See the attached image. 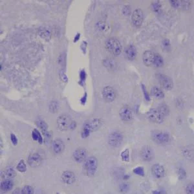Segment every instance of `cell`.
Returning a JSON list of instances; mask_svg holds the SVG:
<instances>
[{
    "label": "cell",
    "instance_id": "cell-5",
    "mask_svg": "<svg viewBox=\"0 0 194 194\" xmlns=\"http://www.w3.org/2000/svg\"><path fill=\"white\" fill-rule=\"evenodd\" d=\"M151 138L155 143L160 145L168 144L170 141V136L164 131L155 130L151 132Z\"/></svg>",
    "mask_w": 194,
    "mask_h": 194
},
{
    "label": "cell",
    "instance_id": "cell-14",
    "mask_svg": "<svg viewBox=\"0 0 194 194\" xmlns=\"http://www.w3.org/2000/svg\"><path fill=\"white\" fill-rule=\"evenodd\" d=\"M42 162V157L38 153H32L28 158V163L32 168H37L41 165Z\"/></svg>",
    "mask_w": 194,
    "mask_h": 194
},
{
    "label": "cell",
    "instance_id": "cell-21",
    "mask_svg": "<svg viewBox=\"0 0 194 194\" xmlns=\"http://www.w3.org/2000/svg\"><path fill=\"white\" fill-rule=\"evenodd\" d=\"M3 175L5 179L11 180L12 179H14V178L16 176V172L13 168H7L3 172Z\"/></svg>",
    "mask_w": 194,
    "mask_h": 194
},
{
    "label": "cell",
    "instance_id": "cell-24",
    "mask_svg": "<svg viewBox=\"0 0 194 194\" xmlns=\"http://www.w3.org/2000/svg\"><path fill=\"white\" fill-rule=\"evenodd\" d=\"M36 124L37 126H38L40 128V129H41L43 133L48 131L47 130L48 126L44 120H42L41 118H38V120H36Z\"/></svg>",
    "mask_w": 194,
    "mask_h": 194
},
{
    "label": "cell",
    "instance_id": "cell-3",
    "mask_svg": "<svg viewBox=\"0 0 194 194\" xmlns=\"http://www.w3.org/2000/svg\"><path fill=\"white\" fill-rule=\"evenodd\" d=\"M57 126L60 131L65 132L73 130L76 128V124L74 120H72L69 115L63 114L57 118Z\"/></svg>",
    "mask_w": 194,
    "mask_h": 194
},
{
    "label": "cell",
    "instance_id": "cell-7",
    "mask_svg": "<svg viewBox=\"0 0 194 194\" xmlns=\"http://www.w3.org/2000/svg\"><path fill=\"white\" fill-rule=\"evenodd\" d=\"M123 136L119 132H113L111 133L108 137V143L112 147L118 148L122 144Z\"/></svg>",
    "mask_w": 194,
    "mask_h": 194
},
{
    "label": "cell",
    "instance_id": "cell-30",
    "mask_svg": "<svg viewBox=\"0 0 194 194\" xmlns=\"http://www.w3.org/2000/svg\"><path fill=\"white\" fill-rule=\"evenodd\" d=\"M39 35L42 38H45V39H48L51 37V33L49 30H48L47 29H45V28L40 30Z\"/></svg>",
    "mask_w": 194,
    "mask_h": 194
},
{
    "label": "cell",
    "instance_id": "cell-2",
    "mask_svg": "<svg viewBox=\"0 0 194 194\" xmlns=\"http://www.w3.org/2000/svg\"><path fill=\"white\" fill-rule=\"evenodd\" d=\"M102 124V121L100 118L94 117L87 120L84 122L81 135L84 139L87 138L90 134L99 129Z\"/></svg>",
    "mask_w": 194,
    "mask_h": 194
},
{
    "label": "cell",
    "instance_id": "cell-8",
    "mask_svg": "<svg viewBox=\"0 0 194 194\" xmlns=\"http://www.w3.org/2000/svg\"><path fill=\"white\" fill-rule=\"evenodd\" d=\"M103 99L106 102L111 103L116 99V92L114 89L111 86H106L102 91Z\"/></svg>",
    "mask_w": 194,
    "mask_h": 194
},
{
    "label": "cell",
    "instance_id": "cell-25",
    "mask_svg": "<svg viewBox=\"0 0 194 194\" xmlns=\"http://www.w3.org/2000/svg\"><path fill=\"white\" fill-rule=\"evenodd\" d=\"M164 63V60L163 58H162V56H160L159 54H155V60H154V63H153V65L157 67H160L163 66Z\"/></svg>",
    "mask_w": 194,
    "mask_h": 194
},
{
    "label": "cell",
    "instance_id": "cell-16",
    "mask_svg": "<svg viewBox=\"0 0 194 194\" xmlns=\"http://www.w3.org/2000/svg\"><path fill=\"white\" fill-rule=\"evenodd\" d=\"M62 179L64 183L71 184L76 180V177L73 172L71 171H65L62 174Z\"/></svg>",
    "mask_w": 194,
    "mask_h": 194
},
{
    "label": "cell",
    "instance_id": "cell-37",
    "mask_svg": "<svg viewBox=\"0 0 194 194\" xmlns=\"http://www.w3.org/2000/svg\"><path fill=\"white\" fill-rule=\"evenodd\" d=\"M128 188H129V186L126 184H123L122 186H121V188H120L121 191L123 192H126L128 190Z\"/></svg>",
    "mask_w": 194,
    "mask_h": 194
},
{
    "label": "cell",
    "instance_id": "cell-26",
    "mask_svg": "<svg viewBox=\"0 0 194 194\" xmlns=\"http://www.w3.org/2000/svg\"><path fill=\"white\" fill-rule=\"evenodd\" d=\"M16 169H17L20 172H21V173L25 172L27 171V165L25 163V161H24L23 160H20L18 165L16 166Z\"/></svg>",
    "mask_w": 194,
    "mask_h": 194
},
{
    "label": "cell",
    "instance_id": "cell-4",
    "mask_svg": "<svg viewBox=\"0 0 194 194\" xmlns=\"http://www.w3.org/2000/svg\"><path fill=\"white\" fill-rule=\"evenodd\" d=\"M106 48L109 53L114 56H118L122 51V45L115 38H110L107 39Z\"/></svg>",
    "mask_w": 194,
    "mask_h": 194
},
{
    "label": "cell",
    "instance_id": "cell-42",
    "mask_svg": "<svg viewBox=\"0 0 194 194\" xmlns=\"http://www.w3.org/2000/svg\"><path fill=\"white\" fill-rule=\"evenodd\" d=\"M153 194H160V192H158V191H153Z\"/></svg>",
    "mask_w": 194,
    "mask_h": 194
},
{
    "label": "cell",
    "instance_id": "cell-36",
    "mask_svg": "<svg viewBox=\"0 0 194 194\" xmlns=\"http://www.w3.org/2000/svg\"><path fill=\"white\" fill-rule=\"evenodd\" d=\"M152 6H153V11H154L158 12L160 10V5L159 3H154L152 4Z\"/></svg>",
    "mask_w": 194,
    "mask_h": 194
},
{
    "label": "cell",
    "instance_id": "cell-15",
    "mask_svg": "<svg viewBox=\"0 0 194 194\" xmlns=\"http://www.w3.org/2000/svg\"><path fill=\"white\" fill-rule=\"evenodd\" d=\"M155 54H154V53H153L152 51H145L142 56L143 62L146 66H150L151 65H153V63H154L155 60Z\"/></svg>",
    "mask_w": 194,
    "mask_h": 194
},
{
    "label": "cell",
    "instance_id": "cell-38",
    "mask_svg": "<svg viewBox=\"0 0 194 194\" xmlns=\"http://www.w3.org/2000/svg\"><path fill=\"white\" fill-rule=\"evenodd\" d=\"M105 62H106V65H105V66H106V67H111L112 66H113V64L111 63V60H105Z\"/></svg>",
    "mask_w": 194,
    "mask_h": 194
},
{
    "label": "cell",
    "instance_id": "cell-35",
    "mask_svg": "<svg viewBox=\"0 0 194 194\" xmlns=\"http://www.w3.org/2000/svg\"><path fill=\"white\" fill-rule=\"evenodd\" d=\"M11 142H12L13 145L16 146V145L18 144V141L17 137H16V136L13 133L11 134Z\"/></svg>",
    "mask_w": 194,
    "mask_h": 194
},
{
    "label": "cell",
    "instance_id": "cell-9",
    "mask_svg": "<svg viewBox=\"0 0 194 194\" xmlns=\"http://www.w3.org/2000/svg\"><path fill=\"white\" fill-rule=\"evenodd\" d=\"M140 155L141 159L146 162H150L153 159V157H154L153 150L149 146H145L142 148L140 152Z\"/></svg>",
    "mask_w": 194,
    "mask_h": 194
},
{
    "label": "cell",
    "instance_id": "cell-10",
    "mask_svg": "<svg viewBox=\"0 0 194 194\" xmlns=\"http://www.w3.org/2000/svg\"><path fill=\"white\" fill-rule=\"evenodd\" d=\"M132 20L133 24L135 27H140L142 25L144 20L143 11L140 9H135L133 12Z\"/></svg>",
    "mask_w": 194,
    "mask_h": 194
},
{
    "label": "cell",
    "instance_id": "cell-6",
    "mask_svg": "<svg viewBox=\"0 0 194 194\" xmlns=\"http://www.w3.org/2000/svg\"><path fill=\"white\" fill-rule=\"evenodd\" d=\"M86 173L89 176H93L98 167V160L95 157L87 158L84 163Z\"/></svg>",
    "mask_w": 194,
    "mask_h": 194
},
{
    "label": "cell",
    "instance_id": "cell-17",
    "mask_svg": "<svg viewBox=\"0 0 194 194\" xmlns=\"http://www.w3.org/2000/svg\"><path fill=\"white\" fill-rule=\"evenodd\" d=\"M152 174L157 179L163 177L165 175V169L163 166L160 164H155L151 168Z\"/></svg>",
    "mask_w": 194,
    "mask_h": 194
},
{
    "label": "cell",
    "instance_id": "cell-29",
    "mask_svg": "<svg viewBox=\"0 0 194 194\" xmlns=\"http://www.w3.org/2000/svg\"><path fill=\"white\" fill-rule=\"evenodd\" d=\"M106 23L104 22L103 21H99L96 23V27L100 31H103L105 30L106 29Z\"/></svg>",
    "mask_w": 194,
    "mask_h": 194
},
{
    "label": "cell",
    "instance_id": "cell-27",
    "mask_svg": "<svg viewBox=\"0 0 194 194\" xmlns=\"http://www.w3.org/2000/svg\"><path fill=\"white\" fill-rule=\"evenodd\" d=\"M120 157L122 158V160L126 163L129 162V149H125L120 153Z\"/></svg>",
    "mask_w": 194,
    "mask_h": 194
},
{
    "label": "cell",
    "instance_id": "cell-28",
    "mask_svg": "<svg viewBox=\"0 0 194 194\" xmlns=\"http://www.w3.org/2000/svg\"><path fill=\"white\" fill-rule=\"evenodd\" d=\"M22 194H34L35 191L33 188L30 186L26 185L21 189Z\"/></svg>",
    "mask_w": 194,
    "mask_h": 194
},
{
    "label": "cell",
    "instance_id": "cell-18",
    "mask_svg": "<svg viewBox=\"0 0 194 194\" xmlns=\"http://www.w3.org/2000/svg\"><path fill=\"white\" fill-rule=\"evenodd\" d=\"M124 54L126 58L129 60H133L136 56V48L133 45H129L124 49Z\"/></svg>",
    "mask_w": 194,
    "mask_h": 194
},
{
    "label": "cell",
    "instance_id": "cell-23",
    "mask_svg": "<svg viewBox=\"0 0 194 194\" xmlns=\"http://www.w3.org/2000/svg\"><path fill=\"white\" fill-rule=\"evenodd\" d=\"M32 138L34 141H37L39 144H42L43 142V137L39 132V131L36 129H34V130L32 132Z\"/></svg>",
    "mask_w": 194,
    "mask_h": 194
},
{
    "label": "cell",
    "instance_id": "cell-12",
    "mask_svg": "<svg viewBox=\"0 0 194 194\" xmlns=\"http://www.w3.org/2000/svg\"><path fill=\"white\" fill-rule=\"evenodd\" d=\"M158 78L160 84L163 86L165 90H172L173 86V83L172 80L170 78L164 75H159Z\"/></svg>",
    "mask_w": 194,
    "mask_h": 194
},
{
    "label": "cell",
    "instance_id": "cell-31",
    "mask_svg": "<svg viewBox=\"0 0 194 194\" xmlns=\"http://www.w3.org/2000/svg\"><path fill=\"white\" fill-rule=\"evenodd\" d=\"M58 109V104L56 101H52L49 105V109L52 113L57 112Z\"/></svg>",
    "mask_w": 194,
    "mask_h": 194
},
{
    "label": "cell",
    "instance_id": "cell-13",
    "mask_svg": "<svg viewBox=\"0 0 194 194\" xmlns=\"http://www.w3.org/2000/svg\"><path fill=\"white\" fill-rule=\"evenodd\" d=\"M119 115L120 118L125 122L130 121L133 118V113L131 110L127 106H124L121 108L119 111Z\"/></svg>",
    "mask_w": 194,
    "mask_h": 194
},
{
    "label": "cell",
    "instance_id": "cell-40",
    "mask_svg": "<svg viewBox=\"0 0 194 194\" xmlns=\"http://www.w3.org/2000/svg\"><path fill=\"white\" fill-rule=\"evenodd\" d=\"M142 90H143V91H144V94H145V96H146V99L148 100H150V98H149V96H148V94L146 93V88H145V87H144V85H142Z\"/></svg>",
    "mask_w": 194,
    "mask_h": 194
},
{
    "label": "cell",
    "instance_id": "cell-1",
    "mask_svg": "<svg viewBox=\"0 0 194 194\" xmlns=\"http://www.w3.org/2000/svg\"><path fill=\"white\" fill-rule=\"evenodd\" d=\"M168 109L165 105L159 106L158 108L150 110L146 114L147 118L152 122L160 124L163 122L166 116L168 114Z\"/></svg>",
    "mask_w": 194,
    "mask_h": 194
},
{
    "label": "cell",
    "instance_id": "cell-39",
    "mask_svg": "<svg viewBox=\"0 0 194 194\" xmlns=\"http://www.w3.org/2000/svg\"><path fill=\"white\" fill-rule=\"evenodd\" d=\"M12 194H22V192H21V189L20 188H16L15 189L12 193Z\"/></svg>",
    "mask_w": 194,
    "mask_h": 194
},
{
    "label": "cell",
    "instance_id": "cell-19",
    "mask_svg": "<svg viewBox=\"0 0 194 194\" xmlns=\"http://www.w3.org/2000/svg\"><path fill=\"white\" fill-rule=\"evenodd\" d=\"M52 148L53 151L55 153H56V154H59V153H61L63 151L65 148V145L61 139H55L52 142Z\"/></svg>",
    "mask_w": 194,
    "mask_h": 194
},
{
    "label": "cell",
    "instance_id": "cell-33",
    "mask_svg": "<svg viewBox=\"0 0 194 194\" xmlns=\"http://www.w3.org/2000/svg\"><path fill=\"white\" fill-rule=\"evenodd\" d=\"M186 192L187 194H194V184H191L188 185L186 188Z\"/></svg>",
    "mask_w": 194,
    "mask_h": 194
},
{
    "label": "cell",
    "instance_id": "cell-11",
    "mask_svg": "<svg viewBox=\"0 0 194 194\" xmlns=\"http://www.w3.org/2000/svg\"><path fill=\"white\" fill-rule=\"evenodd\" d=\"M74 160L78 163H82L87 159V151L85 149L78 148L76 150L72 155Z\"/></svg>",
    "mask_w": 194,
    "mask_h": 194
},
{
    "label": "cell",
    "instance_id": "cell-34",
    "mask_svg": "<svg viewBox=\"0 0 194 194\" xmlns=\"http://www.w3.org/2000/svg\"><path fill=\"white\" fill-rule=\"evenodd\" d=\"M178 175H179V177L181 179H184L186 177V172L182 168H179L178 169Z\"/></svg>",
    "mask_w": 194,
    "mask_h": 194
},
{
    "label": "cell",
    "instance_id": "cell-41",
    "mask_svg": "<svg viewBox=\"0 0 194 194\" xmlns=\"http://www.w3.org/2000/svg\"><path fill=\"white\" fill-rule=\"evenodd\" d=\"M80 77H81V78H82V80L84 81V80L85 78V72H84V71H82V72H81V73H80Z\"/></svg>",
    "mask_w": 194,
    "mask_h": 194
},
{
    "label": "cell",
    "instance_id": "cell-22",
    "mask_svg": "<svg viewBox=\"0 0 194 194\" xmlns=\"http://www.w3.org/2000/svg\"><path fill=\"white\" fill-rule=\"evenodd\" d=\"M151 94L157 99H163L164 96L163 91L158 87H153L151 88Z\"/></svg>",
    "mask_w": 194,
    "mask_h": 194
},
{
    "label": "cell",
    "instance_id": "cell-32",
    "mask_svg": "<svg viewBox=\"0 0 194 194\" xmlns=\"http://www.w3.org/2000/svg\"><path fill=\"white\" fill-rule=\"evenodd\" d=\"M133 172L136 175H140V176H144V168L141 167V166H138V167L135 168L133 169Z\"/></svg>",
    "mask_w": 194,
    "mask_h": 194
},
{
    "label": "cell",
    "instance_id": "cell-20",
    "mask_svg": "<svg viewBox=\"0 0 194 194\" xmlns=\"http://www.w3.org/2000/svg\"><path fill=\"white\" fill-rule=\"evenodd\" d=\"M14 187V183L11 180L5 179L1 183V189L4 192H9Z\"/></svg>",
    "mask_w": 194,
    "mask_h": 194
}]
</instances>
